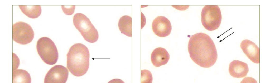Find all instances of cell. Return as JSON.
I'll use <instances>...</instances> for the list:
<instances>
[{"mask_svg": "<svg viewBox=\"0 0 270 83\" xmlns=\"http://www.w3.org/2000/svg\"><path fill=\"white\" fill-rule=\"evenodd\" d=\"M67 67L74 76L80 77L88 71L89 65L90 53L87 47L75 43L70 48L67 54Z\"/></svg>", "mask_w": 270, "mask_h": 83, "instance_id": "7a4b0ae2", "label": "cell"}, {"mask_svg": "<svg viewBox=\"0 0 270 83\" xmlns=\"http://www.w3.org/2000/svg\"><path fill=\"white\" fill-rule=\"evenodd\" d=\"M240 47L244 53L252 62L260 63V49L255 43L245 39L241 42Z\"/></svg>", "mask_w": 270, "mask_h": 83, "instance_id": "9c48e42d", "label": "cell"}, {"mask_svg": "<svg viewBox=\"0 0 270 83\" xmlns=\"http://www.w3.org/2000/svg\"><path fill=\"white\" fill-rule=\"evenodd\" d=\"M222 20L221 12L218 5L205 6L201 12V21L207 30L211 31L217 29Z\"/></svg>", "mask_w": 270, "mask_h": 83, "instance_id": "5b68a950", "label": "cell"}, {"mask_svg": "<svg viewBox=\"0 0 270 83\" xmlns=\"http://www.w3.org/2000/svg\"><path fill=\"white\" fill-rule=\"evenodd\" d=\"M249 71L247 63L238 60H234L229 64V72L234 78H240L246 76Z\"/></svg>", "mask_w": 270, "mask_h": 83, "instance_id": "30bf717a", "label": "cell"}, {"mask_svg": "<svg viewBox=\"0 0 270 83\" xmlns=\"http://www.w3.org/2000/svg\"><path fill=\"white\" fill-rule=\"evenodd\" d=\"M34 31L30 25L26 23L19 21L12 26V38L15 42L26 45L31 42L34 38Z\"/></svg>", "mask_w": 270, "mask_h": 83, "instance_id": "8992f818", "label": "cell"}, {"mask_svg": "<svg viewBox=\"0 0 270 83\" xmlns=\"http://www.w3.org/2000/svg\"><path fill=\"white\" fill-rule=\"evenodd\" d=\"M19 7L25 15L31 18L38 17L41 13V8L40 5H19Z\"/></svg>", "mask_w": 270, "mask_h": 83, "instance_id": "5bb4252c", "label": "cell"}, {"mask_svg": "<svg viewBox=\"0 0 270 83\" xmlns=\"http://www.w3.org/2000/svg\"><path fill=\"white\" fill-rule=\"evenodd\" d=\"M152 80V74L149 71L147 70H141V83H151Z\"/></svg>", "mask_w": 270, "mask_h": 83, "instance_id": "9a60e30c", "label": "cell"}, {"mask_svg": "<svg viewBox=\"0 0 270 83\" xmlns=\"http://www.w3.org/2000/svg\"><path fill=\"white\" fill-rule=\"evenodd\" d=\"M152 28L155 34L162 37L167 36L170 34L172 26L171 22L167 18L164 16H159L153 21Z\"/></svg>", "mask_w": 270, "mask_h": 83, "instance_id": "ba28073f", "label": "cell"}, {"mask_svg": "<svg viewBox=\"0 0 270 83\" xmlns=\"http://www.w3.org/2000/svg\"><path fill=\"white\" fill-rule=\"evenodd\" d=\"M12 82H31V78L29 73L22 69H17L12 71Z\"/></svg>", "mask_w": 270, "mask_h": 83, "instance_id": "4fadbf2b", "label": "cell"}, {"mask_svg": "<svg viewBox=\"0 0 270 83\" xmlns=\"http://www.w3.org/2000/svg\"><path fill=\"white\" fill-rule=\"evenodd\" d=\"M73 24L84 39L90 43L96 42L99 38L98 32L89 18L84 14L77 13L74 16Z\"/></svg>", "mask_w": 270, "mask_h": 83, "instance_id": "3957f363", "label": "cell"}, {"mask_svg": "<svg viewBox=\"0 0 270 83\" xmlns=\"http://www.w3.org/2000/svg\"><path fill=\"white\" fill-rule=\"evenodd\" d=\"M36 49L43 61L46 64L52 65L57 62L59 57L58 50L53 41L47 37H42L37 41Z\"/></svg>", "mask_w": 270, "mask_h": 83, "instance_id": "277c9868", "label": "cell"}, {"mask_svg": "<svg viewBox=\"0 0 270 83\" xmlns=\"http://www.w3.org/2000/svg\"><path fill=\"white\" fill-rule=\"evenodd\" d=\"M68 75L69 71L66 67L61 65H56L51 68L46 73L44 82L65 83Z\"/></svg>", "mask_w": 270, "mask_h": 83, "instance_id": "52a82bcc", "label": "cell"}, {"mask_svg": "<svg viewBox=\"0 0 270 83\" xmlns=\"http://www.w3.org/2000/svg\"><path fill=\"white\" fill-rule=\"evenodd\" d=\"M188 49L191 59L201 67H210L217 60L215 45L211 37L205 33H198L192 35L189 41Z\"/></svg>", "mask_w": 270, "mask_h": 83, "instance_id": "6da1fadb", "label": "cell"}, {"mask_svg": "<svg viewBox=\"0 0 270 83\" xmlns=\"http://www.w3.org/2000/svg\"><path fill=\"white\" fill-rule=\"evenodd\" d=\"M118 27L122 33L126 36H132V18L128 15H124L119 19Z\"/></svg>", "mask_w": 270, "mask_h": 83, "instance_id": "7c38bea8", "label": "cell"}, {"mask_svg": "<svg viewBox=\"0 0 270 83\" xmlns=\"http://www.w3.org/2000/svg\"><path fill=\"white\" fill-rule=\"evenodd\" d=\"M170 59V55L167 51L162 47L155 49L151 55V62L154 66L158 67L166 64Z\"/></svg>", "mask_w": 270, "mask_h": 83, "instance_id": "8fae6325", "label": "cell"}]
</instances>
